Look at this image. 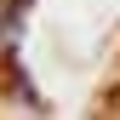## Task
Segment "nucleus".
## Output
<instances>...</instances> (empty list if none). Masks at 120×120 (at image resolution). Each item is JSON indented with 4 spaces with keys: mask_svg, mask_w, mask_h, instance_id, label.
<instances>
[{
    "mask_svg": "<svg viewBox=\"0 0 120 120\" xmlns=\"http://www.w3.org/2000/svg\"><path fill=\"white\" fill-rule=\"evenodd\" d=\"M109 109H120V92H114V97H109Z\"/></svg>",
    "mask_w": 120,
    "mask_h": 120,
    "instance_id": "1",
    "label": "nucleus"
}]
</instances>
